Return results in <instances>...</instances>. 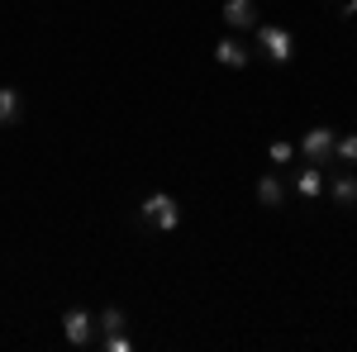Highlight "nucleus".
I'll return each mask as SVG.
<instances>
[{"label":"nucleus","mask_w":357,"mask_h":352,"mask_svg":"<svg viewBox=\"0 0 357 352\" xmlns=\"http://www.w3.org/2000/svg\"><path fill=\"white\" fill-rule=\"evenodd\" d=\"M333 129L329 124H319V129H305V138H301V153H305V162L310 167H329L333 162Z\"/></svg>","instance_id":"obj_1"},{"label":"nucleus","mask_w":357,"mask_h":352,"mask_svg":"<svg viewBox=\"0 0 357 352\" xmlns=\"http://www.w3.org/2000/svg\"><path fill=\"white\" fill-rule=\"evenodd\" d=\"M143 219H148V224H158L162 234H172V229L181 224V210H176V200H172L167 190H153V195L143 200Z\"/></svg>","instance_id":"obj_2"},{"label":"nucleus","mask_w":357,"mask_h":352,"mask_svg":"<svg viewBox=\"0 0 357 352\" xmlns=\"http://www.w3.org/2000/svg\"><path fill=\"white\" fill-rule=\"evenodd\" d=\"M257 43H262V53L272 57V62H291L296 57V38L281 24H257Z\"/></svg>","instance_id":"obj_3"},{"label":"nucleus","mask_w":357,"mask_h":352,"mask_svg":"<svg viewBox=\"0 0 357 352\" xmlns=\"http://www.w3.org/2000/svg\"><path fill=\"white\" fill-rule=\"evenodd\" d=\"M91 324H96V319H91L86 309H67V314H62V333H67V343H72V348H86V343L96 338Z\"/></svg>","instance_id":"obj_4"},{"label":"nucleus","mask_w":357,"mask_h":352,"mask_svg":"<svg viewBox=\"0 0 357 352\" xmlns=\"http://www.w3.org/2000/svg\"><path fill=\"white\" fill-rule=\"evenodd\" d=\"M224 20H229V29H252L257 24V0H224Z\"/></svg>","instance_id":"obj_5"},{"label":"nucleus","mask_w":357,"mask_h":352,"mask_svg":"<svg viewBox=\"0 0 357 352\" xmlns=\"http://www.w3.org/2000/svg\"><path fill=\"white\" fill-rule=\"evenodd\" d=\"M215 62H220V67H248V48L234 43V38H220V43H215Z\"/></svg>","instance_id":"obj_6"},{"label":"nucleus","mask_w":357,"mask_h":352,"mask_svg":"<svg viewBox=\"0 0 357 352\" xmlns=\"http://www.w3.org/2000/svg\"><path fill=\"white\" fill-rule=\"evenodd\" d=\"M296 190H301L305 200H314V195L324 190V171H319V167H305L301 176H296Z\"/></svg>","instance_id":"obj_7"},{"label":"nucleus","mask_w":357,"mask_h":352,"mask_svg":"<svg viewBox=\"0 0 357 352\" xmlns=\"http://www.w3.org/2000/svg\"><path fill=\"white\" fill-rule=\"evenodd\" d=\"M20 119V91L15 86H0V129Z\"/></svg>","instance_id":"obj_8"},{"label":"nucleus","mask_w":357,"mask_h":352,"mask_svg":"<svg viewBox=\"0 0 357 352\" xmlns=\"http://www.w3.org/2000/svg\"><path fill=\"white\" fill-rule=\"evenodd\" d=\"M257 200H262L267 210H276V205L286 200V186H281L276 176H262V181H257Z\"/></svg>","instance_id":"obj_9"},{"label":"nucleus","mask_w":357,"mask_h":352,"mask_svg":"<svg viewBox=\"0 0 357 352\" xmlns=\"http://www.w3.org/2000/svg\"><path fill=\"white\" fill-rule=\"evenodd\" d=\"M333 200H338L343 210H353L357 205V176H338V181H333Z\"/></svg>","instance_id":"obj_10"},{"label":"nucleus","mask_w":357,"mask_h":352,"mask_svg":"<svg viewBox=\"0 0 357 352\" xmlns=\"http://www.w3.org/2000/svg\"><path fill=\"white\" fill-rule=\"evenodd\" d=\"M333 158H338V162H357V134L333 138Z\"/></svg>","instance_id":"obj_11"},{"label":"nucleus","mask_w":357,"mask_h":352,"mask_svg":"<svg viewBox=\"0 0 357 352\" xmlns=\"http://www.w3.org/2000/svg\"><path fill=\"white\" fill-rule=\"evenodd\" d=\"M267 158H272L276 167H286V162H291V158H296V143H286V138H276L272 148H267Z\"/></svg>","instance_id":"obj_12"},{"label":"nucleus","mask_w":357,"mask_h":352,"mask_svg":"<svg viewBox=\"0 0 357 352\" xmlns=\"http://www.w3.org/2000/svg\"><path fill=\"white\" fill-rule=\"evenodd\" d=\"M96 324L105 328V333H119V328H124V314H119V309H114V305H110V309H105V314H100Z\"/></svg>","instance_id":"obj_13"},{"label":"nucleus","mask_w":357,"mask_h":352,"mask_svg":"<svg viewBox=\"0 0 357 352\" xmlns=\"http://www.w3.org/2000/svg\"><path fill=\"white\" fill-rule=\"evenodd\" d=\"M105 352H129V338H124V328L119 333H105V343H100Z\"/></svg>","instance_id":"obj_14"},{"label":"nucleus","mask_w":357,"mask_h":352,"mask_svg":"<svg viewBox=\"0 0 357 352\" xmlns=\"http://www.w3.org/2000/svg\"><path fill=\"white\" fill-rule=\"evenodd\" d=\"M348 15H357V0H348Z\"/></svg>","instance_id":"obj_15"}]
</instances>
